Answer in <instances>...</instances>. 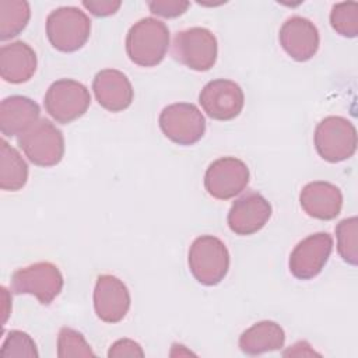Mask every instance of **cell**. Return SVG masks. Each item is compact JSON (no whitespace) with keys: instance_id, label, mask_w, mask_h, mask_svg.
<instances>
[{"instance_id":"cell-8","label":"cell","mask_w":358,"mask_h":358,"mask_svg":"<svg viewBox=\"0 0 358 358\" xmlns=\"http://www.w3.org/2000/svg\"><path fill=\"white\" fill-rule=\"evenodd\" d=\"M63 275L50 262H38L15 270L11 275V291L34 295L42 305L52 303L63 289Z\"/></svg>"},{"instance_id":"cell-6","label":"cell","mask_w":358,"mask_h":358,"mask_svg":"<svg viewBox=\"0 0 358 358\" xmlns=\"http://www.w3.org/2000/svg\"><path fill=\"white\" fill-rule=\"evenodd\" d=\"M91 105L88 88L80 81L60 78L50 84L45 94L43 106L49 116L62 124L81 117Z\"/></svg>"},{"instance_id":"cell-22","label":"cell","mask_w":358,"mask_h":358,"mask_svg":"<svg viewBox=\"0 0 358 358\" xmlns=\"http://www.w3.org/2000/svg\"><path fill=\"white\" fill-rule=\"evenodd\" d=\"M31 7L24 0L0 1V39L7 41L20 35L28 25Z\"/></svg>"},{"instance_id":"cell-17","label":"cell","mask_w":358,"mask_h":358,"mask_svg":"<svg viewBox=\"0 0 358 358\" xmlns=\"http://www.w3.org/2000/svg\"><path fill=\"white\" fill-rule=\"evenodd\" d=\"M299 203L309 217L329 221L340 214L343 194L336 185L324 180H315L303 186L299 194Z\"/></svg>"},{"instance_id":"cell-3","label":"cell","mask_w":358,"mask_h":358,"mask_svg":"<svg viewBox=\"0 0 358 358\" xmlns=\"http://www.w3.org/2000/svg\"><path fill=\"white\" fill-rule=\"evenodd\" d=\"M90 35L91 21L77 7H59L46 18V36L59 52L71 53L81 49Z\"/></svg>"},{"instance_id":"cell-18","label":"cell","mask_w":358,"mask_h":358,"mask_svg":"<svg viewBox=\"0 0 358 358\" xmlns=\"http://www.w3.org/2000/svg\"><path fill=\"white\" fill-rule=\"evenodd\" d=\"M38 59L35 50L22 41L3 45L0 49V76L11 84H22L35 74Z\"/></svg>"},{"instance_id":"cell-7","label":"cell","mask_w":358,"mask_h":358,"mask_svg":"<svg viewBox=\"0 0 358 358\" xmlns=\"http://www.w3.org/2000/svg\"><path fill=\"white\" fill-rule=\"evenodd\" d=\"M315 148L327 162H341L351 158L357 150V130L341 116H327L315 129Z\"/></svg>"},{"instance_id":"cell-28","label":"cell","mask_w":358,"mask_h":358,"mask_svg":"<svg viewBox=\"0 0 358 358\" xmlns=\"http://www.w3.org/2000/svg\"><path fill=\"white\" fill-rule=\"evenodd\" d=\"M109 358H120V357H144V351L141 345L130 338H120L115 341L109 351H108Z\"/></svg>"},{"instance_id":"cell-12","label":"cell","mask_w":358,"mask_h":358,"mask_svg":"<svg viewBox=\"0 0 358 358\" xmlns=\"http://www.w3.org/2000/svg\"><path fill=\"white\" fill-rule=\"evenodd\" d=\"M203 110L214 120H232L243 109L245 95L242 88L232 80L217 78L208 81L199 95Z\"/></svg>"},{"instance_id":"cell-9","label":"cell","mask_w":358,"mask_h":358,"mask_svg":"<svg viewBox=\"0 0 358 358\" xmlns=\"http://www.w3.org/2000/svg\"><path fill=\"white\" fill-rule=\"evenodd\" d=\"M159 129L164 136L179 145H193L206 131V119L200 109L187 102L168 105L159 113Z\"/></svg>"},{"instance_id":"cell-11","label":"cell","mask_w":358,"mask_h":358,"mask_svg":"<svg viewBox=\"0 0 358 358\" xmlns=\"http://www.w3.org/2000/svg\"><path fill=\"white\" fill-rule=\"evenodd\" d=\"M333 250V238L327 232H316L292 249L288 260L291 274L298 280H312L326 266Z\"/></svg>"},{"instance_id":"cell-15","label":"cell","mask_w":358,"mask_h":358,"mask_svg":"<svg viewBox=\"0 0 358 358\" xmlns=\"http://www.w3.org/2000/svg\"><path fill=\"white\" fill-rule=\"evenodd\" d=\"M278 41L285 53L296 62H306L312 59L320 43L316 25L310 20L299 15L288 18L281 25Z\"/></svg>"},{"instance_id":"cell-10","label":"cell","mask_w":358,"mask_h":358,"mask_svg":"<svg viewBox=\"0 0 358 358\" xmlns=\"http://www.w3.org/2000/svg\"><path fill=\"white\" fill-rule=\"evenodd\" d=\"M249 183L248 165L235 157L213 161L204 173L207 193L218 200H229L246 189Z\"/></svg>"},{"instance_id":"cell-24","label":"cell","mask_w":358,"mask_h":358,"mask_svg":"<svg viewBox=\"0 0 358 358\" xmlns=\"http://www.w3.org/2000/svg\"><path fill=\"white\" fill-rule=\"evenodd\" d=\"M331 28L344 38H355L358 35V3L343 1L331 7Z\"/></svg>"},{"instance_id":"cell-26","label":"cell","mask_w":358,"mask_h":358,"mask_svg":"<svg viewBox=\"0 0 358 358\" xmlns=\"http://www.w3.org/2000/svg\"><path fill=\"white\" fill-rule=\"evenodd\" d=\"M38 350L32 337L21 330H11L4 338L0 350V357L11 358V357H28L36 358Z\"/></svg>"},{"instance_id":"cell-23","label":"cell","mask_w":358,"mask_h":358,"mask_svg":"<svg viewBox=\"0 0 358 358\" xmlns=\"http://www.w3.org/2000/svg\"><path fill=\"white\" fill-rule=\"evenodd\" d=\"M337 250L341 259L357 266L358 263V220L357 217H350L341 220L336 227Z\"/></svg>"},{"instance_id":"cell-5","label":"cell","mask_w":358,"mask_h":358,"mask_svg":"<svg viewBox=\"0 0 358 358\" xmlns=\"http://www.w3.org/2000/svg\"><path fill=\"white\" fill-rule=\"evenodd\" d=\"M17 143L25 157L38 166H55L64 155V137L48 119H39L25 133L18 136Z\"/></svg>"},{"instance_id":"cell-1","label":"cell","mask_w":358,"mask_h":358,"mask_svg":"<svg viewBox=\"0 0 358 358\" xmlns=\"http://www.w3.org/2000/svg\"><path fill=\"white\" fill-rule=\"evenodd\" d=\"M169 48V29L165 22L147 17L134 22L126 35V53L141 67L159 64Z\"/></svg>"},{"instance_id":"cell-30","label":"cell","mask_w":358,"mask_h":358,"mask_svg":"<svg viewBox=\"0 0 358 358\" xmlns=\"http://www.w3.org/2000/svg\"><path fill=\"white\" fill-rule=\"evenodd\" d=\"M301 344H302V341L295 343L288 351L284 352V355H285V357H287V355H296V357H301V355H319V354H316L313 350H310V345H309L308 343H306L305 348H301Z\"/></svg>"},{"instance_id":"cell-21","label":"cell","mask_w":358,"mask_h":358,"mask_svg":"<svg viewBox=\"0 0 358 358\" xmlns=\"http://www.w3.org/2000/svg\"><path fill=\"white\" fill-rule=\"evenodd\" d=\"M28 180V165L21 154L4 138L0 141V187L6 192L21 190Z\"/></svg>"},{"instance_id":"cell-25","label":"cell","mask_w":358,"mask_h":358,"mask_svg":"<svg viewBox=\"0 0 358 358\" xmlns=\"http://www.w3.org/2000/svg\"><path fill=\"white\" fill-rule=\"evenodd\" d=\"M57 357H95L84 336L70 327H62L57 337Z\"/></svg>"},{"instance_id":"cell-29","label":"cell","mask_w":358,"mask_h":358,"mask_svg":"<svg viewBox=\"0 0 358 358\" xmlns=\"http://www.w3.org/2000/svg\"><path fill=\"white\" fill-rule=\"evenodd\" d=\"M83 6L95 17H108L115 14L120 6L122 1L119 0H84Z\"/></svg>"},{"instance_id":"cell-14","label":"cell","mask_w":358,"mask_h":358,"mask_svg":"<svg viewBox=\"0 0 358 358\" xmlns=\"http://www.w3.org/2000/svg\"><path fill=\"white\" fill-rule=\"evenodd\" d=\"M271 217V204L256 192H249L236 199L228 213L229 229L236 235H253L259 232Z\"/></svg>"},{"instance_id":"cell-13","label":"cell","mask_w":358,"mask_h":358,"mask_svg":"<svg viewBox=\"0 0 358 358\" xmlns=\"http://www.w3.org/2000/svg\"><path fill=\"white\" fill-rule=\"evenodd\" d=\"M130 292L120 278L112 274H102L96 278L94 309L102 322L117 323L123 320L130 309Z\"/></svg>"},{"instance_id":"cell-19","label":"cell","mask_w":358,"mask_h":358,"mask_svg":"<svg viewBox=\"0 0 358 358\" xmlns=\"http://www.w3.org/2000/svg\"><path fill=\"white\" fill-rule=\"evenodd\" d=\"M39 105L28 96L11 95L0 103V130L4 137L21 136L39 120Z\"/></svg>"},{"instance_id":"cell-4","label":"cell","mask_w":358,"mask_h":358,"mask_svg":"<svg viewBox=\"0 0 358 358\" xmlns=\"http://www.w3.org/2000/svg\"><path fill=\"white\" fill-rule=\"evenodd\" d=\"M172 55L179 63L194 71H207L217 62V38L203 27L179 31L172 42Z\"/></svg>"},{"instance_id":"cell-16","label":"cell","mask_w":358,"mask_h":358,"mask_svg":"<svg viewBox=\"0 0 358 358\" xmlns=\"http://www.w3.org/2000/svg\"><path fill=\"white\" fill-rule=\"evenodd\" d=\"M92 91L98 103L109 112L127 109L134 96V91L127 76L115 69L98 71L92 81Z\"/></svg>"},{"instance_id":"cell-20","label":"cell","mask_w":358,"mask_h":358,"mask_svg":"<svg viewBox=\"0 0 358 358\" xmlns=\"http://www.w3.org/2000/svg\"><path fill=\"white\" fill-rule=\"evenodd\" d=\"M285 333L273 320H262L246 329L239 337V348L248 355H260L284 347Z\"/></svg>"},{"instance_id":"cell-27","label":"cell","mask_w":358,"mask_h":358,"mask_svg":"<svg viewBox=\"0 0 358 358\" xmlns=\"http://www.w3.org/2000/svg\"><path fill=\"white\" fill-rule=\"evenodd\" d=\"M190 3L185 0H152L148 1V8L152 14L164 18H175L186 13Z\"/></svg>"},{"instance_id":"cell-2","label":"cell","mask_w":358,"mask_h":358,"mask_svg":"<svg viewBox=\"0 0 358 358\" xmlns=\"http://www.w3.org/2000/svg\"><path fill=\"white\" fill-rule=\"evenodd\" d=\"M192 275L203 285L220 284L229 268V252L225 243L213 235H201L193 241L187 256Z\"/></svg>"}]
</instances>
